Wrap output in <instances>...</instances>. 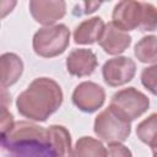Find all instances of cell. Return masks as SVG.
I'll use <instances>...</instances> for the list:
<instances>
[{"instance_id":"obj_1","label":"cell","mask_w":157,"mask_h":157,"mask_svg":"<svg viewBox=\"0 0 157 157\" xmlns=\"http://www.w3.org/2000/svg\"><path fill=\"white\" fill-rule=\"evenodd\" d=\"M60 85L50 77H37L16 98L18 113L33 121H45L63 104Z\"/></svg>"},{"instance_id":"obj_2","label":"cell","mask_w":157,"mask_h":157,"mask_svg":"<svg viewBox=\"0 0 157 157\" xmlns=\"http://www.w3.org/2000/svg\"><path fill=\"white\" fill-rule=\"evenodd\" d=\"M1 147L7 157H55L48 141L45 128L31 121H15L1 135Z\"/></svg>"},{"instance_id":"obj_3","label":"cell","mask_w":157,"mask_h":157,"mask_svg":"<svg viewBox=\"0 0 157 157\" xmlns=\"http://www.w3.org/2000/svg\"><path fill=\"white\" fill-rule=\"evenodd\" d=\"M112 22L125 32H153L157 31V7L151 2L123 0L114 6Z\"/></svg>"},{"instance_id":"obj_4","label":"cell","mask_w":157,"mask_h":157,"mask_svg":"<svg viewBox=\"0 0 157 157\" xmlns=\"http://www.w3.org/2000/svg\"><path fill=\"white\" fill-rule=\"evenodd\" d=\"M70 44V29L64 23H56L39 28L32 39L33 52L42 58L61 55Z\"/></svg>"},{"instance_id":"obj_5","label":"cell","mask_w":157,"mask_h":157,"mask_svg":"<svg viewBox=\"0 0 157 157\" xmlns=\"http://www.w3.org/2000/svg\"><path fill=\"white\" fill-rule=\"evenodd\" d=\"M93 131L98 139L108 145L123 144L131 134V121L112 107H108L96 117Z\"/></svg>"},{"instance_id":"obj_6","label":"cell","mask_w":157,"mask_h":157,"mask_svg":"<svg viewBox=\"0 0 157 157\" xmlns=\"http://www.w3.org/2000/svg\"><path fill=\"white\" fill-rule=\"evenodd\" d=\"M109 107L120 113L129 121H134L147 112L150 108V98L135 87H128L115 92Z\"/></svg>"},{"instance_id":"obj_7","label":"cell","mask_w":157,"mask_h":157,"mask_svg":"<svg viewBox=\"0 0 157 157\" xmlns=\"http://www.w3.org/2000/svg\"><path fill=\"white\" fill-rule=\"evenodd\" d=\"M71 99L78 110L91 114L103 107L105 102V91L96 82L83 81L75 87Z\"/></svg>"},{"instance_id":"obj_8","label":"cell","mask_w":157,"mask_h":157,"mask_svg":"<svg viewBox=\"0 0 157 157\" xmlns=\"http://www.w3.org/2000/svg\"><path fill=\"white\" fill-rule=\"evenodd\" d=\"M136 74V64L129 56H114L102 66L104 82L110 87H119L130 82Z\"/></svg>"},{"instance_id":"obj_9","label":"cell","mask_w":157,"mask_h":157,"mask_svg":"<svg viewBox=\"0 0 157 157\" xmlns=\"http://www.w3.org/2000/svg\"><path fill=\"white\" fill-rule=\"evenodd\" d=\"M28 7L33 20L43 27L55 25V22L61 20L66 13V2L63 0H31Z\"/></svg>"},{"instance_id":"obj_10","label":"cell","mask_w":157,"mask_h":157,"mask_svg":"<svg viewBox=\"0 0 157 157\" xmlns=\"http://www.w3.org/2000/svg\"><path fill=\"white\" fill-rule=\"evenodd\" d=\"M131 36L114 25L112 21L105 23L103 33L98 40V44L109 55H118L124 53L131 44Z\"/></svg>"},{"instance_id":"obj_11","label":"cell","mask_w":157,"mask_h":157,"mask_svg":"<svg viewBox=\"0 0 157 157\" xmlns=\"http://www.w3.org/2000/svg\"><path fill=\"white\" fill-rule=\"evenodd\" d=\"M98 65L96 54L87 48L72 49L66 58V70L71 76L85 77L94 72Z\"/></svg>"},{"instance_id":"obj_12","label":"cell","mask_w":157,"mask_h":157,"mask_svg":"<svg viewBox=\"0 0 157 157\" xmlns=\"http://www.w3.org/2000/svg\"><path fill=\"white\" fill-rule=\"evenodd\" d=\"M105 27L104 21L99 16L87 18L78 23L74 29V42L81 45H91L99 40L103 29Z\"/></svg>"},{"instance_id":"obj_13","label":"cell","mask_w":157,"mask_h":157,"mask_svg":"<svg viewBox=\"0 0 157 157\" xmlns=\"http://www.w3.org/2000/svg\"><path fill=\"white\" fill-rule=\"evenodd\" d=\"M48 141L55 157H74L71 135L63 125H50L47 128Z\"/></svg>"},{"instance_id":"obj_14","label":"cell","mask_w":157,"mask_h":157,"mask_svg":"<svg viewBox=\"0 0 157 157\" xmlns=\"http://www.w3.org/2000/svg\"><path fill=\"white\" fill-rule=\"evenodd\" d=\"M1 88L15 85L23 74V61L15 53H4L0 56Z\"/></svg>"},{"instance_id":"obj_15","label":"cell","mask_w":157,"mask_h":157,"mask_svg":"<svg viewBox=\"0 0 157 157\" xmlns=\"http://www.w3.org/2000/svg\"><path fill=\"white\" fill-rule=\"evenodd\" d=\"M74 157H107V148L98 139L82 136L75 144Z\"/></svg>"},{"instance_id":"obj_16","label":"cell","mask_w":157,"mask_h":157,"mask_svg":"<svg viewBox=\"0 0 157 157\" xmlns=\"http://www.w3.org/2000/svg\"><path fill=\"white\" fill-rule=\"evenodd\" d=\"M134 55L142 64L157 63V36L142 37L134 47Z\"/></svg>"},{"instance_id":"obj_17","label":"cell","mask_w":157,"mask_h":157,"mask_svg":"<svg viewBox=\"0 0 157 157\" xmlns=\"http://www.w3.org/2000/svg\"><path fill=\"white\" fill-rule=\"evenodd\" d=\"M137 139L148 147H157V113L150 114L136 126Z\"/></svg>"},{"instance_id":"obj_18","label":"cell","mask_w":157,"mask_h":157,"mask_svg":"<svg viewBox=\"0 0 157 157\" xmlns=\"http://www.w3.org/2000/svg\"><path fill=\"white\" fill-rule=\"evenodd\" d=\"M141 83L142 86L153 96H157V63L145 67L141 71Z\"/></svg>"},{"instance_id":"obj_19","label":"cell","mask_w":157,"mask_h":157,"mask_svg":"<svg viewBox=\"0 0 157 157\" xmlns=\"http://www.w3.org/2000/svg\"><path fill=\"white\" fill-rule=\"evenodd\" d=\"M107 157H132V153L123 144H110L107 148Z\"/></svg>"},{"instance_id":"obj_20","label":"cell","mask_w":157,"mask_h":157,"mask_svg":"<svg viewBox=\"0 0 157 157\" xmlns=\"http://www.w3.org/2000/svg\"><path fill=\"white\" fill-rule=\"evenodd\" d=\"M78 5L83 9H80L75 5L74 10H72V13L75 16H82V15H90L92 12H94L102 4L101 2H78Z\"/></svg>"},{"instance_id":"obj_21","label":"cell","mask_w":157,"mask_h":157,"mask_svg":"<svg viewBox=\"0 0 157 157\" xmlns=\"http://www.w3.org/2000/svg\"><path fill=\"white\" fill-rule=\"evenodd\" d=\"M13 115L7 110V105L2 104V112H1V135L7 132L13 126Z\"/></svg>"},{"instance_id":"obj_22","label":"cell","mask_w":157,"mask_h":157,"mask_svg":"<svg viewBox=\"0 0 157 157\" xmlns=\"http://www.w3.org/2000/svg\"><path fill=\"white\" fill-rule=\"evenodd\" d=\"M152 157H157V147L152 148Z\"/></svg>"}]
</instances>
